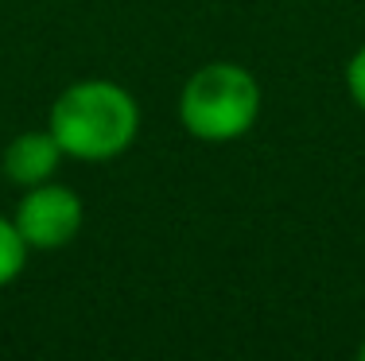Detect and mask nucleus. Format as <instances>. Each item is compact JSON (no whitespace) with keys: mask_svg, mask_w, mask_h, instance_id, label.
<instances>
[{"mask_svg":"<svg viewBox=\"0 0 365 361\" xmlns=\"http://www.w3.org/2000/svg\"><path fill=\"white\" fill-rule=\"evenodd\" d=\"M47 128L58 140L63 156L101 163V159L120 156L136 140L140 109H136L133 93L120 90L117 82L82 78V82H71L55 98Z\"/></svg>","mask_w":365,"mask_h":361,"instance_id":"obj_1","label":"nucleus"},{"mask_svg":"<svg viewBox=\"0 0 365 361\" xmlns=\"http://www.w3.org/2000/svg\"><path fill=\"white\" fill-rule=\"evenodd\" d=\"M260 117V85L237 63H206L179 93V120L195 140L225 144L245 136Z\"/></svg>","mask_w":365,"mask_h":361,"instance_id":"obj_2","label":"nucleus"},{"mask_svg":"<svg viewBox=\"0 0 365 361\" xmlns=\"http://www.w3.org/2000/svg\"><path fill=\"white\" fill-rule=\"evenodd\" d=\"M12 221H16V229H20V237L28 248L51 253V248L71 245V241L82 234L86 206L71 187L47 179V183L24 187V199L16 202Z\"/></svg>","mask_w":365,"mask_h":361,"instance_id":"obj_3","label":"nucleus"},{"mask_svg":"<svg viewBox=\"0 0 365 361\" xmlns=\"http://www.w3.org/2000/svg\"><path fill=\"white\" fill-rule=\"evenodd\" d=\"M58 159H63V148L51 136V128H31V132H20L8 140L0 163H4V175L16 187H36L55 175Z\"/></svg>","mask_w":365,"mask_h":361,"instance_id":"obj_4","label":"nucleus"},{"mask_svg":"<svg viewBox=\"0 0 365 361\" xmlns=\"http://www.w3.org/2000/svg\"><path fill=\"white\" fill-rule=\"evenodd\" d=\"M24 261H28V245H24L16 221L12 218H0V288L20 276Z\"/></svg>","mask_w":365,"mask_h":361,"instance_id":"obj_5","label":"nucleus"},{"mask_svg":"<svg viewBox=\"0 0 365 361\" xmlns=\"http://www.w3.org/2000/svg\"><path fill=\"white\" fill-rule=\"evenodd\" d=\"M346 90H350L354 105L365 109V43H361L358 51H354L350 66H346Z\"/></svg>","mask_w":365,"mask_h":361,"instance_id":"obj_6","label":"nucleus"},{"mask_svg":"<svg viewBox=\"0 0 365 361\" xmlns=\"http://www.w3.org/2000/svg\"><path fill=\"white\" fill-rule=\"evenodd\" d=\"M358 357L365 361V338H361V346H358Z\"/></svg>","mask_w":365,"mask_h":361,"instance_id":"obj_7","label":"nucleus"}]
</instances>
